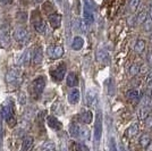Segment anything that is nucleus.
<instances>
[{"mask_svg": "<svg viewBox=\"0 0 152 151\" xmlns=\"http://www.w3.org/2000/svg\"><path fill=\"white\" fill-rule=\"evenodd\" d=\"M98 102V92L95 89H90L86 92V103L90 107H95Z\"/></svg>", "mask_w": 152, "mask_h": 151, "instance_id": "nucleus-10", "label": "nucleus"}, {"mask_svg": "<svg viewBox=\"0 0 152 151\" xmlns=\"http://www.w3.org/2000/svg\"><path fill=\"white\" fill-rule=\"evenodd\" d=\"M42 151H56V144L51 141H48L42 145Z\"/></svg>", "mask_w": 152, "mask_h": 151, "instance_id": "nucleus-27", "label": "nucleus"}, {"mask_svg": "<svg viewBox=\"0 0 152 151\" xmlns=\"http://www.w3.org/2000/svg\"><path fill=\"white\" fill-rule=\"evenodd\" d=\"M151 142V139H150V135L149 134H143L141 138H140V144L143 148H146L148 145L150 144Z\"/></svg>", "mask_w": 152, "mask_h": 151, "instance_id": "nucleus-25", "label": "nucleus"}, {"mask_svg": "<svg viewBox=\"0 0 152 151\" xmlns=\"http://www.w3.org/2000/svg\"><path fill=\"white\" fill-rule=\"evenodd\" d=\"M140 67H141V65H139L137 63L133 64V65L131 66V68H129V76L134 77L135 75H137L140 73Z\"/></svg>", "mask_w": 152, "mask_h": 151, "instance_id": "nucleus-26", "label": "nucleus"}, {"mask_svg": "<svg viewBox=\"0 0 152 151\" xmlns=\"http://www.w3.org/2000/svg\"><path fill=\"white\" fill-rule=\"evenodd\" d=\"M73 151H89V148L82 143H74L73 144Z\"/></svg>", "mask_w": 152, "mask_h": 151, "instance_id": "nucleus-29", "label": "nucleus"}, {"mask_svg": "<svg viewBox=\"0 0 152 151\" xmlns=\"http://www.w3.org/2000/svg\"><path fill=\"white\" fill-rule=\"evenodd\" d=\"M45 88V76H38L33 83H32V93L35 98H38L42 95Z\"/></svg>", "mask_w": 152, "mask_h": 151, "instance_id": "nucleus-4", "label": "nucleus"}, {"mask_svg": "<svg viewBox=\"0 0 152 151\" xmlns=\"http://www.w3.org/2000/svg\"><path fill=\"white\" fill-rule=\"evenodd\" d=\"M110 151H117V147H116V142H115L114 139L111 140V147H110Z\"/></svg>", "mask_w": 152, "mask_h": 151, "instance_id": "nucleus-35", "label": "nucleus"}, {"mask_svg": "<svg viewBox=\"0 0 152 151\" xmlns=\"http://www.w3.org/2000/svg\"><path fill=\"white\" fill-rule=\"evenodd\" d=\"M151 41H152V35H151Z\"/></svg>", "mask_w": 152, "mask_h": 151, "instance_id": "nucleus-40", "label": "nucleus"}, {"mask_svg": "<svg viewBox=\"0 0 152 151\" xmlns=\"http://www.w3.org/2000/svg\"><path fill=\"white\" fill-rule=\"evenodd\" d=\"M47 55L51 59H59L64 55V48L61 45H49L47 48Z\"/></svg>", "mask_w": 152, "mask_h": 151, "instance_id": "nucleus-7", "label": "nucleus"}, {"mask_svg": "<svg viewBox=\"0 0 152 151\" xmlns=\"http://www.w3.org/2000/svg\"><path fill=\"white\" fill-rule=\"evenodd\" d=\"M127 24H128V26H131V27H134V26H135V24H136V18L134 17L133 15L127 17Z\"/></svg>", "mask_w": 152, "mask_h": 151, "instance_id": "nucleus-32", "label": "nucleus"}, {"mask_svg": "<svg viewBox=\"0 0 152 151\" xmlns=\"http://www.w3.org/2000/svg\"><path fill=\"white\" fill-rule=\"evenodd\" d=\"M66 70H67V67L64 63L58 65L53 70H51V76H52L53 81H56V82L63 81L64 77H65V74H66Z\"/></svg>", "mask_w": 152, "mask_h": 151, "instance_id": "nucleus-6", "label": "nucleus"}, {"mask_svg": "<svg viewBox=\"0 0 152 151\" xmlns=\"http://www.w3.org/2000/svg\"><path fill=\"white\" fill-rule=\"evenodd\" d=\"M149 14H150V18L152 19V5L150 6V9H149Z\"/></svg>", "mask_w": 152, "mask_h": 151, "instance_id": "nucleus-38", "label": "nucleus"}, {"mask_svg": "<svg viewBox=\"0 0 152 151\" xmlns=\"http://www.w3.org/2000/svg\"><path fill=\"white\" fill-rule=\"evenodd\" d=\"M48 21L52 26V29H59L61 25V15L58 13H52L48 15Z\"/></svg>", "mask_w": 152, "mask_h": 151, "instance_id": "nucleus-11", "label": "nucleus"}, {"mask_svg": "<svg viewBox=\"0 0 152 151\" xmlns=\"http://www.w3.org/2000/svg\"><path fill=\"white\" fill-rule=\"evenodd\" d=\"M1 115L7 122V124L14 127L16 125V117H15V113H14V103L12 100H6L2 106H1Z\"/></svg>", "mask_w": 152, "mask_h": 151, "instance_id": "nucleus-1", "label": "nucleus"}, {"mask_svg": "<svg viewBox=\"0 0 152 151\" xmlns=\"http://www.w3.org/2000/svg\"><path fill=\"white\" fill-rule=\"evenodd\" d=\"M80 120L82 122L83 124H90L93 120V114L90 110H85L80 115Z\"/></svg>", "mask_w": 152, "mask_h": 151, "instance_id": "nucleus-15", "label": "nucleus"}, {"mask_svg": "<svg viewBox=\"0 0 152 151\" xmlns=\"http://www.w3.org/2000/svg\"><path fill=\"white\" fill-rule=\"evenodd\" d=\"M137 131H139L137 124H132L131 126H128V128L126 130V135L128 138H133L134 135H136Z\"/></svg>", "mask_w": 152, "mask_h": 151, "instance_id": "nucleus-23", "label": "nucleus"}, {"mask_svg": "<svg viewBox=\"0 0 152 151\" xmlns=\"http://www.w3.org/2000/svg\"><path fill=\"white\" fill-rule=\"evenodd\" d=\"M66 83H67V85L68 86H70V88H75L76 85L78 84V77H77V75H76L75 73H69L68 75H67V81H66Z\"/></svg>", "mask_w": 152, "mask_h": 151, "instance_id": "nucleus-17", "label": "nucleus"}, {"mask_svg": "<svg viewBox=\"0 0 152 151\" xmlns=\"http://www.w3.org/2000/svg\"><path fill=\"white\" fill-rule=\"evenodd\" d=\"M102 135V114L101 111H98L94 122V139L99 141Z\"/></svg>", "mask_w": 152, "mask_h": 151, "instance_id": "nucleus-9", "label": "nucleus"}, {"mask_svg": "<svg viewBox=\"0 0 152 151\" xmlns=\"http://www.w3.org/2000/svg\"><path fill=\"white\" fill-rule=\"evenodd\" d=\"M78 131H80V125L77 123H72L69 126V133L73 138H76L78 136Z\"/></svg>", "mask_w": 152, "mask_h": 151, "instance_id": "nucleus-24", "label": "nucleus"}, {"mask_svg": "<svg viewBox=\"0 0 152 151\" xmlns=\"http://www.w3.org/2000/svg\"><path fill=\"white\" fill-rule=\"evenodd\" d=\"M146 84L148 86H152V70H150L146 75Z\"/></svg>", "mask_w": 152, "mask_h": 151, "instance_id": "nucleus-33", "label": "nucleus"}, {"mask_svg": "<svg viewBox=\"0 0 152 151\" xmlns=\"http://www.w3.org/2000/svg\"><path fill=\"white\" fill-rule=\"evenodd\" d=\"M63 151H65V150H64V149H63Z\"/></svg>", "mask_w": 152, "mask_h": 151, "instance_id": "nucleus-41", "label": "nucleus"}, {"mask_svg": "<svg viewBox=\"0 0 152 151\" xmlns=\"http://www.w3.org/2000/svg\"><path fill=\"white\" fill-rule=\"evenodd\" d=\"M148 17H149V14H148V10L144 8V9H142L139 13V15L135 17V18H136V23H137V24H143Z\"/></svg>", "mask_w": 152, "mask_h": 151, "instance_id": "nucleus-20", "label": "nucleus"}, {"mask_svg": "<svg viewBox=\"0 0 152 151\" xmlns=\"http://www.w3.org/2000/svg\"><path fill=\"white\" fill-rule=\"evenodd\" d=\"M90 130L86 127V126H81L80 125V131H78V136L77 139H80V140H88L90 139Z\"/></svg>", "mask_w": 152, "mask_h": 151, "instance_id": "nucleus-19", "label": "nucleus"}, {"mask_svg": "<svg viewBox=\"0 0 152 151\" xmlns=\"http://www.w3.org/2000/svg\"><path fill=\"white\" fill-rule=\"evenodd\" d=\"M126 98L129 101H137L140 98V93L137 90H128L126 92Z\"/></svg>", "mask_w": 152, "mask_h": 151, "instance_id": "nucleus-21", "label": "nucleus"}, {"mask_svg": "<svg viewBox=\"0 0 152 151\" xmlns=\"http://www.w3.org/2000/svg\"><path fill=\"white\" fill-rule=\"evenodd\" d=\"M145 49V41L144 40H137L134 45V51L136 54H142Z\"/></svg>", "mask_w": 152, "mask_h": 151, "instance_id": "nucleus-22", "label": "nucleus"}, {"mask_svg": "<svg viewBox=\"0 0 152 151\" xmlns=\"http://www.w3.org/2000/svg\"><path fill=\"white\" fill-rule=\"evenodd\" d=\"M81 99V92L77 88H73L68 93V102L70 105H76Z\"/></svg>", "mask_w": 152, "mask_h": 151, "instance_id": "nucleus-12", "label": "nucleus"}, {"mask_svg": "<svg viewBox=\"0 0 152 151\" xmlns=\"http://www.w3.org/2000/svg\"><path fill=\"white\" fill-rule=\"evenodd\" d=\"M140 6V0H131L129 2V12L131 13H135L137 10Z\"/></svg>", "mask_w": 152, "mask_h": 151, "instance_id": "nucleus-28", "label": "nucleus"}, {"mask_svg": "<svg viewBox=\"0 0 152 151\" xmlns=\"http://www.w3.org/2000/svg\"><path fill=\"white\" fill-rule=\"evenodd\" d=\"M47 124L48 126L52 128V130H55V131H59V130H61V127H63V124L60 123V120L58 119L57 117H55V116H48V118H47Z\"/></svg>", "mask_w": 152, "mask_h": 151, "instance_id": "nucleus-13", "label": "nucleus"}, {"mask_svg": "<svg viewBox=\"0 0 152 151\" xmlns=\"http://www.w3.org/2000/svg\"><path fill=\"white\" fill-rule=\"evenodd\" d=\"M23 81V73L22 69L19 67H12L6 74V82L7 84L12 85L14 88H17L20 85V83Z\"/></svg>", "mask_w": 152, "mask_h": 151, "instance_id": "nucleus-2", "label": "nucleus"}, {"mask_svg": "<svg viewBox=\"0 0 152 151\" xmlns=\"http://www.w3.org/2000/svg\"><path fill=\"white\" fill-rule=\"evenodd\" d=\"M42 59H43V51H42V48L41 47H38L35 48L34 50V54L32 56V60L35 65H40L42 63Z\"/></svg>", "mask_w": 152, "mask_h": 151, "instance_id": "nucleus-14", "label": "nucleus"}, {"mask_svg": "<svg viewBox=\"0 0 152 151\" xmlns=\"http://www.w3.org/2000/svg\"><path fill=\"white\" fill-rule=\"evenodd\" d=\"M31 23L35 31L39 33H45V24L41 18V15L38 10H33L31 15Z\"/></svg>", "mask_w": 152, "mask_h": 151, "instance_id": "nucleus-3", "label": "nucleus"}, {"mask_svg": "<svg viewBox=\"0 0 152 151\" xmlns=\"http://www.w3.org/2000/svg\"><path fill=\"white\" fill-rule=\"evenodd\" d=\"M143 29L145 32H151L152 31V19L150 17H148L145 19V22L143 23Z\"/></svg>", "mask_w": 152, "mask_h": 151, "instance_id": "nucleus-30", "label": "nucleus"}, {"mask_svg": "<svg viewBox=\"0 0 152 151\" xmlns=\"http://www.w3.org/2000/svg\"><path fill=\"white\" fill-rule=\"evenodd\" d=\"M145 123H146V125L152 126V116H148V118H146Z\"/></svg>", "mask_w": 152, "mask_h": 151, "instance_id": "nucleus-36", "label": "nucleus"}, {"mask_svg": "<svg viewBox=\"0 0 152 151\" xmlns=\"http://www.w3.org/2000/svg\"><path fill=\"white\" fill-rule=\"evenodd\" d=\"M43 9H45V12L47 14H49V12H53V6H52V4L51 2H45V5H43Z\"/></svg>", "mask_w": 152, "mask_h": 151, "instance_id": "nucleus-31", "label": "nucleus"}, {"mask_svg": "<svg viewBox=\"0 0 152 151\" xmlns=\"http://www.w3.org/2000/svg\"><path fill=\"white\" fill-rule=\"evenodd\" d=\"M33 143H34V140L32 136H25L23 140V143H22V150L31 151L33 148Z\"/></svg>", "mask_w": 152, "mask_h": 151, "instance_id": "nucleus-16", "label": "nucleus"}, {"mask_svg": "<svg viewBox=\"0 0 152 151\" xmlns=\"http://www.w3.org/2000/svg\"><path fill=\"white\" fill-rule=\"evenodd\" d=\"M12 2H13V0H0V6L1 7L8 6V5H10Z\"/></svg>", "mask_w": 152, "mask_h": 151, "instance_id": "nucleus-34", "label": "nucleus"}, {"mask_svg": "<svg viewBox=\"0 0 152 151\" xmlns=\"http://www.w3.org/2000/svg\"><path fill=\"white\" fill-rule=\"evenodd\" d=\"M83 45H84V40L83 38L81 37H75V38L73 39V42H72V48H73V50H81L83 48Z\"/></svg>", "mask_w": 152, "mask_h": 151, "instance_id": "nucleus-18", "label": "nucleus"}, {"mask_svg": "<svg viewBox=\"0 0 152 151\" xmlns=\"http://www.w3.org/2000/svg\"><path fill=\"white\" fill-rule=\"evenodd\" d=\"M148 62H149V64L152 66V51H150V52L148 54Z\"/></svg>", "mask_w": 152, "mask_h": 151, "instance_id": "nucleus-37", "label": "nucleus"}, {"mask_svg": "<svg viewBox=\"0 0 152 151\" xmlns=\"http://www.w3.org/2000/svg\"><path fill=\"white\" fill-rule=\"evenodd\" d=\"M0 45L2 48L10 45V31L7 26L0 27Z\"/></svg>", "mask_w": 152, "mask_h": 151, "instance_id": "nucleus-8", "label": "nucleus"}, {"mask_svg": "<svg viewBox=\"0 0 152 151\" xmlns=\"http://www.w3.org/2000/svg\"><path fill=\"white\" fill-rule=\"evenodd\" d=\"M13 35L14 38H15V40L22 44L26 43L30 40V33L24 27H17V29H15Z\"/></svg>", "mask_w": 152, "mask_h": 151, "instance_id": "nucleus-5", "label": "nucleus"}, {"mask_svg": "<svg viewBox=\"0 0 152 151\" xmlns=\"http://www.w3.org/2000/svg\"><path fill=\"white\" fill-rule=\"evenodd\" d=\"M34 1H35V2H38V4H39V2H42L43 0H34Z\"/></svg>", "mask_w": 152, "mask_h": 151, "instance_id": "nucleus-39", "label": "nucleus"}]
</instances>
